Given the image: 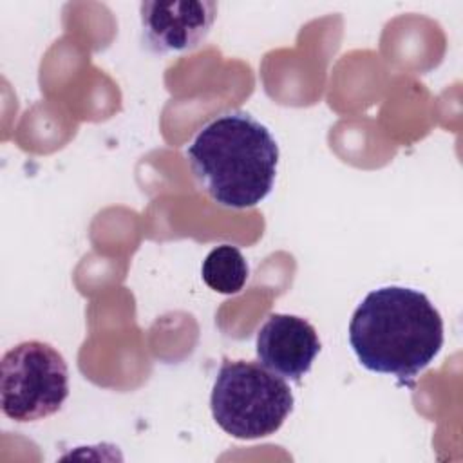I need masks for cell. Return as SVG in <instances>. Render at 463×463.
Listing matches in <instances>:
<instances>
[{
  "instance_id": "1",
  "label": "cell",
  "mask_w": 463,
  "mask_h": 463,
  "mask_svg": "<svg viewBox=\"0 0 463 463\" xmlns=\"http://www.w3.org/2000/svg\"><path fill=\"white\" fill-rule=\"evenodd\" d=\"M349 344L358 362L411 387L443 347V318L429 297L403 286L373 289L354 309Z\"/></svg>"
},
{
  "instance_id": "2",
  "label": "cell",
  "mask_w": 463,
  "mask_h": 463,
  "mask_svg": "<svg viewBox=\"0 0 463 463\" xmlns=\"http://www.w3.org/2000/svg\"><path fill=\"white\" fill-rule=\"evenodd\" d=\"M197 184L221 206H257L273 190L279 145L266 125L246 110L208 121L186 148Z\"/></svg>"
},
{
  "instance_id": "3",
  "label": "cell",
  "mask_w": 463,
  "mask_h": 463,
  "mask_svg": "<svg viewBox=\"0 0 463 463\" xmlns=\"http://www.w3.org/2000/svg\"><path fill=\"white\" fill-rule=\"evenodd\" d=\"M295 405L282 376L262 364L224 358L210 396L215 423L237 439H259L275 434Z\"/></svg>"
},
{
  "instance_id": "4",
  "label": "cell",
  "mask_w": 463,
  "mask_h": 463,
  "mask_svg": "<svg viewBox=\"0 0 463 463\" xmlns=\"http://www.w3.org/2000/svg\"><path fill=\"white\" fill-rule=\"evenodd\" d=\"M67 396V362L51 344L25 340L2 356L0 402L9 420L27 423L52 416Z\"/></svg>"
},
{
  "instance_id": "5",
  "label": "cell",
  "mask_w": 463,
  "mask_h": 463,
  "mask_svg": "<svg viewBox=\"0 0 463 463\" xmlns=\"http://www.w3.org/2000/svg\"><path fill=\"white\" fill-rule=\"evenodd\" d=\"M217 14V4L208 0L143 2L141 43L154 54L186 52L208 36Z\"/></svg>"
},
{
  "instance_id": "6",
  "label": "cell",
  "mask_w": 463,
  "mask_h": 463,
  "mask_svg": "<svg viewBox=\"0 0 463 463\" xmlns=\"http://www.w3.org/2000/svg\"><path fill=\"white\" fill-rule=\"evenodd\" d=\"M255 347L259 362L268 371L298 383L309 373L322 345L306 318L273 313L257 331Z\"/></svg>"
},
{
  "instance_id": "7",
  "label": "cell",
  "mask_w": 463,
  "mask_h": 463,
  "mask_svg": "<svg viewBox=\"0 0 463 463\" xmlns=\"http://www.w3.org/2000/svg\"><path fill=\"white\" fill-rule=\"evenodd\" d=\"M201 275L210 289L222 295H233L244 288L250 268L237 246L219 244L203 260Z\"/></svg>"
}]
</instances>
